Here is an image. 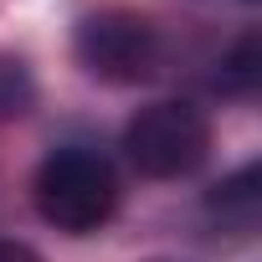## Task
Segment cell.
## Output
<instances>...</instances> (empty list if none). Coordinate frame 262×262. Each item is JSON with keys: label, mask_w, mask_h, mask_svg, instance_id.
Here are the masks:
<instances>
[{"label": "cell", "mask_w": 262, "mask_h": 262, "mask_svg": "<svg viewBox=\"0 0 262 262\" xmlns=\"http://www.w3.org/2000/svg\"><path fill=\"white\" fill-rule=\"evenodd\" d=\"M123 155L139 175L149 180H180V175H195L211 155V118L185 103V98H165V103H149L128 118L123 128Z\"/></svg>", "instance_id": "cell-2"}, {"label": "cell", "mask_w": 262, "mask_h": 262, "mask_svg": "<svg viewBox=\"0 0 262 262\" xmlns=\"http://www.w3.org/2000/svg\"><path fill=\"white\" fill-rule=\"evenodd\" d=\"M31 195H36L41 221H52L67 236H88V231L108 226V216L118 211V175L98 149L62 144L36 165Z\"/></svg>", "instance_id": "cell-1"}, {"label": "cell", "mask_w": 262, "mask_h": 262, "mask_svg": "<svg viewBox=\"0 0 262 262\" xmlns=\"http://www.w3.org/2000/svg\"><path fill=\"white\" fill-rule=\"evenodd\" d=\"M0 262H41L26 242H0Z\"/></svg>", "instance_id": "cell-7"}, {"label": "cell", "mask_w": 262, "mask_h": 262, "mask_svg": "<svg viewBox=\"0 0 262 262\" xmlns=\"http://www.w3.org/2000/svg\"><path fill=\"white\" fill-rule=\"evenodd\" d=\"M206 211L226 226V231H252L257 226V211H262V165H242L236 175H226L211 195H206Z\"/></svg>", "instance_id": "cell-4"}, {"label": "cell", "mask_w": 262, "mask_h": 262, "mask_svg": "<svg viewBox=\"0 0 262 262\" xmlns=\"http://www.w3.org/2000/svg\"><path fill=\"white\" fill-rule=\"evenodd\" d=\"M36 103V77L21 57L11 52H0V123H11V118H26Z\"/></svg>", "instance_id": "cell-5"}, {"label": "cell", "mask_w": 262, "mask_h": 262, "mask_svg": "<svg viewBox=\"0 0 262 262\" xmlns=\"http://www.w3.org/2000/svg\"><path fill=\"white\" fill-rule=\"evenodd\" d=\"M72 52L77 62L103 77V82H149L165 62V41H160V26L128 6H108V11H93L77 21L72 31Z\"/></svg>", "instance_id": "cell-3"}, {"label": "cell", "mask_w": 262, "mask_h": 262, "mask_svg": "<svg viewBox=\"0 0 262 262\" xmlns=\"http://www.w3.org/2000/svg\"><path fill=\"white\" fill-rule=\"evenodd\" d=\"M262 82V41H257V31H247L231 52H226V62H221V72H216V88L221 93H252Z\"/></svg>", "instance_id": "cell-6"}]
</instances>
